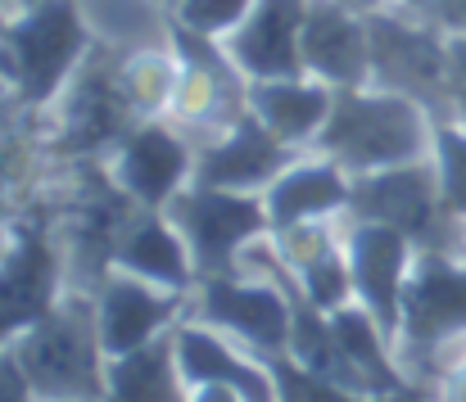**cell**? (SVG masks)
Here are the masks:
<instances>
[{
  "label": "cell",
  "instance_id": "7c38bea8",
  "mask_svg": "<svg viewBox=\"0 0 466 402\" xmlns=\"http://www.w3.org/2000/svg\"><path fill=\"white\" fill-rule=\"evenodd\" d=\"M91 294H96L100 344L109 357H127V353L155 344L158 335H172L186 321V312L195 307L190 294L150 285L132 271H109Z\"/></svg>",
  "mask_w": 466,
  "mask_h": 402
},
{
  "label": "cell",
  "instance_id": "83f0119b",
  "mask_svg": "<svg viewBox=\"0 0 466 402\" xmlns=\"http://www.w3.org/2000/svg\"><path fill=\"white\" fill-rule=\"evenodd\" d=\"M466 127V32H449V118Z\"/></svg>",
  "mask_w": 466,
  "mask_h": 402
},
{
  "label": "cell",
  "instance_id": "d6a6232c",
  "mask_svg": "<svg viewBox=\"0 0 466 402\" xmlns=\"http://www.w3.org/2000/svg\"><path fill=\"white\" fill-rule=\"evenodd\" d=\"M344 5H353L358 14H376V9H390L394 0H344Z\"/></svg>",
  "mask_w": 466,
  "mask_h": 402
},
{
  "label": "cell",
  "instance_id": "52a82bcc",
  "mask_svg": "<svg viewBox=\"0 0 466 402\" xmlns=\"http://www.w3.org/2000/svg\"><path fill=\"white\" fill-rule=\"evenodd\" d=\"M172 226L181 231L195 276H236L240 271V254L272 236V217L263 195H240V190H218V186H199L190 181L167 208Z\"/></svg>",
  "mask_w": 466,
  "mask_h": 402
},
{
  "label": "cell",
  "instance_id": "9c48e42d",
  "mask_svg": "<svg viewBox=\"0 0 466 402\" xmlns=\"http://www.w3.org/2000/svg\"><path fill=\"white\" fill-rule=\"evenodd\" d=\"M118 64L123 59H109L105 45H96L86 55V64L77 68V77L68 82V91L55 105V140H50L55 154H68V158L114 154L123 145V136L137 123H146L123 91Z\"/></svg>",
  "mask_w": 466,
  "mask_h": 402
},
{
  "label": "cell",
  "instance_id": "d590c367",
  "mask_svg": "<svg viewBox=\"0 0 466 402\" xmlns=\"http://www.w3.org/2000/svg\"><path fill=\"white\" fill-rule=\"evenodd\" d=\"M158 5H163V9H167V14H172V9H177V5H181V0H158Z\"/></svg>",
  "mask_w": 466,
  "mask_h": 402
},
{
  "label": "cell",
  "instance_id": "ffe728a7",
  "mask_svg": "<svg viewBox=\"0 0 466 402\" xmlns=\"http://www.w3.org/2000/svg\"><path fill=\"white\" fill-rule=\"evenodd\" d=\"M335 109V86H326L321 77H272V82H249V114L258 123H268L281 140H290L295 149H312L317 136L326 132Z\"/></svg>",
  "mask_w": 466,
  "mask_h": 402
},
{
  "label": "cell",
  "instance_id": "1f68e13d",
  "mask_svg": "<svg viewBox=\"0 0 466 402\" xmlns=\"http://www.w3.org/2000/svg\"><path fill=\"white\" fill-rule=\"evenodd\" d=\"M399 9H408V14H421V18H435V9L444 5V0H394Z\"/></svg>",
  "mask_w": 466,
  "mask_h": 402
},
{
  "label": "cell",
  "instance_id": "7402d4cb",
  "mask_svg": "<svg viewBox=\"0 0 466 402\" xmlns=\"http://www.w3.org/2000/svg\"><path fill=\"white\" fill-rule=\"evenodd\" d=\"M105 402H190V389L177 367V339L158 335L155 344L127 357H109Z\"/></svg>",
  "mask_w": 466,
  "mask_h": 402
},
{
  "label": "cell",
  "instance_id": "8d00e7d4",
  "mask_svg": "<svg viewBox=\"0 0 466 402\" xmlns=\"http://www.w3.org/2000/svg\"><path fill=\"white\" fill-rule=\"evenodd\" d=\"M9 5H14V9H23V5H36V0H9Z\"/></svg>",
  "mask_w": 466,
  "mask_h": 402
},
{
  "label": "cell",
  "instance_id": "ac0fdd59",
  "mask_svg": "<svg viewBox=\"0 0 466 402\" xmlns=\"http://www.w3.org/2000/svg\"><path fill=\"white\" fill-rule=\"evenodd\" d=\"M304 18L309 0H254L249 18L227 36V55L249 82L304 73Z\"/></svg>",
  "mask_w": 466,
  "mask_h": 402
},
{
  "label": "cell",
  "instance_id": "30bf717a",
  "mask_svg": "<svg viewBox=\"0 0 466 402\" xmlns=\"http://www.w3.org/2000/svg\"><path fill=\"white\" fill-rule=\"evenodd\" d=\"M64 298V254L50 240L41 213L9 226V249L0 254V348L46 321Z\"/></svg>",
  "mask_w": 466,
  "mask_h": 402
},
{
  "label": "cell",
  "instance_id": "4316f807",
  "mask_svg": "<svg viewBox=\"0 0 466 402\" xmlns=\"http://www.w3.org/2000/svg\"><path fill=\"white\" fill-rule=\"evenodd\" d=\"M254 0H181L167 18H177L181 27L199 32V36H213V41H227L245 18H249Z\"/></svg>",
  "mask_w": 466,
  "mask_h": 402
},
{
  "label": "cell",
  "instance_id": "2e32d148",
  "mask_svg": "<svg viewBox=\"0 0 466 402\" xmlns=\"http://www.w3.org/2000/svg\"><path fill=\"white\" fill-rule=\"evenodd\" d=\"M177 367L186 389H204V385H231L249 402H277V380L268 371V362L258 353H249L245 344H236L231 335H222L218 326L186 317L177 330Z\"/></svg>",
  "mask_w": 466,
  "mask_h": 402
},
{
  "label": "cell",
  "instance_id": "4fadbf2b",
  "mask_svg": "<svg viewBox=\"0 0 466 402\" xmlns=\"http://www.w3.org/2000/svg\"><path fill=\"white\" fill-rule=\"evenodd\" d=\"M172 118H146L123 136V145L109 154L114 181L141 204L163 213L190 181H195V145L186 140Z\"/></svg>",
  "mask_w": 466,
  "mask_h": 402
},
{
  "label": "cell",
  "instance_id": "f546056e",
  "mask_svg": "<svg viewBox=\"0 0 466 402\" xmlns=\"http://www.w3.org/2000/svg\"><path fill=\"white\" fill-rule=\"evenodd\" d=\"M190 402H249L240 389L231 385H204V389H190Z\"/></svg>",
  "mask_w": 466,
  "mask_h": 402
},
{
  "label": "cell",
  "instance_id": "9a60e30c",
  "mask_svg": "<svg viewBox=\"0 0 466 402\" xmlns=\"http://www.w3.org/2000/svg\"><path fill=\"white\" fill-rule=\"evenodd\" d=\"M299 154L304 149H295L290 140H281L268 123H258L254 114H245L227 132H218V136H208L204 145H195V181L199 186H218V190L263 195Z\"/></svg>",
  "mask_w": 466,
  "mask_h": 402
},
{
  "label": "cell",
  "instance_id": "484cf974",
  "mask_svg": "<svg viewBox=\"0 0 466 402\" xmlns=\"http://www.w3.org/2000/svg\"><path fill=\"white\" fill-rule=\"evenodd\" d=\"M431 163L440 172V190L453 217L466 222V127L462 123H435Z\"/></svg>",
  "mask_w": 466,
  "mask_h": 402
},
{
  "label": "cell",
  "instance_id": "e575fe53",
  "mask_svg": "<svg viewBox=\"0 0 466 402\" xmlns=\"http://www.w3.org/2000/svg\"><path fill=\"white\" fill-rule=\"evenodd\" d=\"M5 249H9V236H5V226H0V254H5Z\"/></svg>",
  "mask_w": 466,
  "mask_h": 402
},
{
  "label": "cell",
  "instance_id": "d6986e66",
  "mask_svg": "<svg viewBox=\"0 0 466 402\" xmlns=\"http://www.w3.org/2000/svg\"><path fill=\"white\" fill-rule=\"evenodd\" d=\"M349 199H353V176H349L335 158H326V154H317V149H304V154L263 190L272 231H286V226H299V222L344 217V213H349Z\"/></svg>",
  "mask_w": 466,
  "mask_h": 402
},
{
  "label": "cell",
  "instance_id": "3957f363",
  "mask_svg": "<svg viewBox=\"0 0 466 402\" xmlns=\"http://www.w3.org/2000/svg\"><path fill=\"white\" fill-rule=\"evenodd\" d=\"M96 45L100 41L91 36L77 0H36L9 14L0 36V77L27 109L50 114Z\"/></svg>",
  "mask_w": 466,
  "mask_h": 402
},
{
  "label": "cell",
  "instance_id": "f1b7e54d",
  "mask_svg": "<svg viewBox=\"0 0 466 402\" xmlns=\"http://www.w3.org/2000/svg\"><path fill=\"white\" fill-rule=\"evenodd\" d=\"M0 402H36V389H32V380H27L14 344L0 348Z\"/></svg>",
  "mask_w": 466,
  "mask_h": 402
},
{
  "label": "cell",
  "instance_id": "603a6c76",
  "mask_svg": "<svg viewBox=\"0 0 466 402\" xmlns=\"http://www.w3.org/2000/svg\"><path fill=\"white\" fill-rule=\"evenodd\" d=\"M272 380H277V402H440L435 385H408L399 394H353L326 376H317L309 367H299L290 353L281 357H263Z\"/></svg>",
  "mask_w": 466,
  "mask_h": 402
},
{
  "label": "cell",
  "instance_id": "74e56055",
  "mask_svg": "<svg viewBox=\"0 0 466 402\" xmlns=\"http://www.w3.org/2000/svg\"><path fill=\"white\" fill-rule=\"evenodd\" d=\"M50 402H73V398H50Z\"/></svg>",
  "mask_w": 466,
  "mask_h": 402
},
{
  "label": "cell",
  "instance_id": "7a4b0ae2",
  "mask_svg": "<svg viewBox=\"0 0 466 402\" xmlns=\"http://www.w3.org/2000/svg\"><path fill=\"white\" fill-rule=\"evenodd\" d=\"M394 348L417 385L444 389L466 367V258L435 249L417 254Z\"/></svg>",
  "mask_w": 466,
  "mask_h": 402
},
{
  "label": "cell",
  "instance_id": "5bb4252c",
  "mask_svg": "<svg viewBox=\"0 0 466 402\" xmlns=\"http://www.w3.org/2000/svg\"><path fill=\"white\" fill-rule=\"evenodd\" d=\"M344 249H349V271H353L358 303L399 344L403 289H408V276H412V263H417V245L403 231H394V226L344 217Z\"/></svg>",
  "mask_w": 466,
  "mask_h": 402
},
{
  "label": "cell",
  "instance_id": "8fae6325",
  "mask_svg": "<svg viewBox=\"0 0 466 402\" xmlns=\"http://www.w3.org/2000/svg\"><path fill=\"white\" fill-rule=\"evenodd\" d=\"M195 317L218 326L222 335H231L236 344H245L258 357H281L290 353V330H295V307L290 294L268 280V276H208L195 285L190 294Z\"/></svg>",
  "mask_w": 466,
  "mask_h": 402
},
{
  "label": "cell",
  "instance_id": "cb8c5ba5",
  "mask_svg": "<svg viewBox=\"0 0 466 402\" xmlns=\"http://www.w3.org/2000/svg\"><path fill=\"white\" fill-rule=\"evenodd\" d=\"M118 73H123V91H127V100L141 118H167L172 95H177V77H181L172 45H158V50L146 45L137 55H123Z\"/></svg>",
  "mask_w": 466,
  "mask_h": 402
},
{
  "label": "cell",
  "instance_id": "277c9868",
  "mask_svg": "<svg viewBox=\"0 0 466 402\" xmlns=\"http://www.w3.org/2000/svg\"><path fill=\"white\" fill-rule=\"evenodd\" d=\"M14 353L36 389V402H105L109 353L100 344L96 294H82V289L64 294L46 321H36L27 335L14 339Z\"/></svg>",
  "mask_w": 466,
  "mask_h": 402
},
{
  "label": "cell",
  "instance_id": "8992f818",
  "mask_svg": "<svg viewBox=\"0 0 466 402\" xmlns=\"http://www.w3.org/2000/svg\"><path fill=\"white\" fill-rule=\"evenodd\" d=\"M371 27V86L412 95L435 123L449 118V32L435 18L399 5L367 14Z\"/></svg>",
  "mask_w": 466,
  "mask_h": 402
},
{
  "label": "cell",
  "instance_id": "d4e9b609",
  "mask_svg": "<svg viewBox=\"0 0 466 402\" xmlns=\"http://www.w3.org/2000/svg\"><path fill=\"white\" fill-rule=\"evenodd\" d=\"M295 280H299L304 298H309L312 307H321L326 317H330V312H339V307H349V303H358L344 240H339V245H330V249H321L317 258H309L304 267L295 271Z\"/></svg>",
  "mask_w": 466,
  "mask_h": 402
},
{
  "label": "cell",
  "instance_id": "4dcf8cb0",
  "mask_svg": "<svg viewBox=\"0 0 466 402\" xmlns=\"http://www.w3.org/2000/svg\"><path fill=\"white\" fill-rule=\"evenodd\" d=\"M440 402H466V367L444 385V389H440Z\"/></svg>",
  "mask_w": 466,
  "mask_h": 402
},
{
  "label": "cell",
  "instance_id": "836d02e7",
  "mask_svg": "<svg viewBox=\"0 0 466 402\" xmlns=\"http://www.w3.org/2000/svg\"><path fill=\"white\" fill-rule=\"evenodd\" d=\"M5 27H9V9H5V0H0V36H5Z\"/></svg>",
  "mask_w": 466,
  "mask_h": 402
},
{
  "label": "cell",
  "instance_id": "ba28073f",
  "mask_svg": "<svg viewBox=\"0 0 466 402\" xmlns=\"http://www.w3.org/2000/svg\"><path fill=\"white\" fill-rule=\"evenodd\" d=\"M167 45L177 50V64H181L167 118L181 132L208 140L249 114V77L227 55V41L199 36V32L181 27L177 18H167Z\"/></svg>",
  "mask_w": 466,
  "mask_h": 402
},
{
  "label": "cell",
  "instance_id": "44dd1931",
  "mask_svg": "<svg viewBox=\"0 0 466 402\" xmlns=\"http://www.w3.org/2000/svg\"><path fill=\"white\" fill-rule=\"evenodd\" d=\"M114 271H132L150 285L181 289V294H195V285H199L181 231L172 226L167 213H155V208H141L132 217V226L123 231V240L114 249Z\"/></svg>",
  "mask_w": 466,
  "mask_h": 402
},
{
  "label": "cell",
  "instance_id": "e0dca14e",
  "mask_svg": "<svg viewBox=\"0 0 466 402\" xmlns=\"http://www.w3.org/2000/svg\"><path fill=\"white\" fill-rule=\"evenodd\" d=\"M304 73L335 91L371 86V27L344 0H309L304 18Z\"/></svg>",
  "mask_w": 466,
  "mask_h": 402
},
{
  "label": "cell",
  "instance_id": "6da1fadb",
  "mask_svg": "<svg viewBox=\"0 0 466 402\" xmlns=\"http://www.w3.org/2000/svg\"><path fill=\"white\" fill-rule=\"evenodd\" d=\"M431 140H435V118L412 95L385 86H349L335 91L330 123L312 149L335 158L349 176H367L431 158Z\"/></svg>",
  "mask_w": 466,
  "mask_h": 402
},
{
  "label": "cell",
  "instance_id": "5b68a950",
  "mask_svg": "<svg viewBox=\"0 0 466 402\" xmlns=\"http://www.w3.org/2000/svg\"><path fill=\"white\" fill-rule=\"evenodd\" d=\"M344 217L394 226L417 245V254L435 249V254L466 258V222L449 213L444 190H440V172L431 158L353 176V199H349Z\"/></svg>",
  "mask_w": 466,
  "mask_h": 402
}]
</instances>
